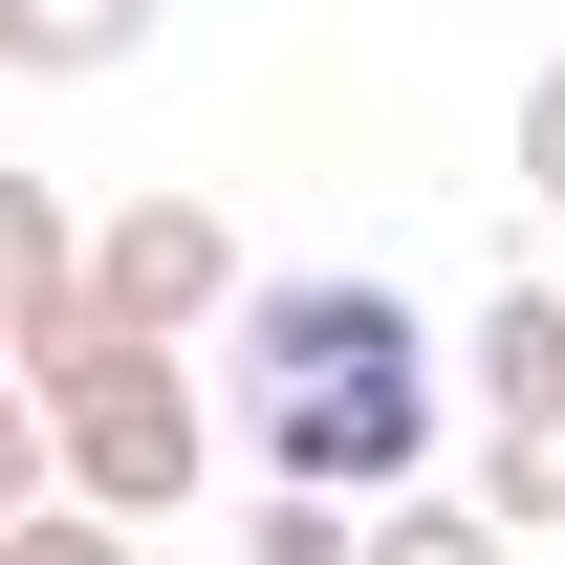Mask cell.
<instances>
[{"mask_svg": "<svg viewBox=\"0 0 565 565\" xmlns=\"http://www.w3.org/2000/svg\"><path fill=\"white\" fill-rule=\"evenodd\" d=\"M131 44H152V0H0V66L22 87H109Z\"/></svg>", "mask_w": 565, "mask_h": 565, "instance_id": "6", "label": "cell"}, {"mask_svg": "<svg viewBox=\"0 0 565 565\" xmlns=\"http://www.w3.org/2000/svg\"><path fill=\"white\" fill-rule=\"evenodd\" d=\"M0 565H131V522H109V500H66V479H44V500H22V522H0Z\"/></svg>", "mask_w": 565, "mask_h": 565, "instance_id": "10", "label": "cell"}, {"mask_svg": "<svg viewBox=\"0 0 565 565\" xmlns=\"http://www.w3.org/2000/svg\"><path fill=\"white\" fill-rule=\"evenodd\" d=\"M87 282H109V349H196V327H239V305H262V262H239V217H217V196L87 217Z\"/></svg>", "mask_w": 565, "mask_h": 565, "instance_id": "3", "label": "cell"}, {"mask_svg": "<svg viewBox=\"0 0 565 565\" xmlns=\"http://www.w3.org/2000/svg\"><path fill=\"white\" fill-rule=\"evenodd\" d=\"M479 500L500 522H565V392L544 414H479Z\"/></svg>", "mask_w": 565, "mask_h": 565, "instance_id": "8", "label": "cell"}, {"mask_svg": "<svg viewBox=\"0 0 565 565\" xmlns=\"http://www.w3.org/2000/svg\"><path fill=\"white\" fill-rule=\"evenodd\" d=\"M457 392H479V414H544V392H565V282L500 262V305L457 327Z\"/></svg>", "mask_w": 565, "mask_h": 565, "instance_id": "5", "label": "cell"}, {"mask_svg": "<svg viewBox=\"0 0 565 565\" xmlns=\"http://www.w3.org/2000/svg\"><path fill=\"white\" fill-rule=\"evenodd\" d=\"M239 370H435V327L370 262H327V282H262V305H239Z\"/></svg>", "mask_w": 565, "mask_h": 565, "instance_id": "4", "label": "cell"}, {"mask_svg": "<svg viewBox=\"0 0 565 565\" xmlns=\"http://www.w3.org/2000/svg\"><path fill=\"white\" fill-rule=\"evenodd\" d=\"M239 565H370V500H305V479H262V522H239Z\"/></svg>", "mask_w": 565, "mask_h": 565, "instance_id": "9", "label": "cell"}, {"mask_svg": "<svg viewBox=\"0 0 565 565\" xmlns=\"http://www.w3.org/2000/svg\"><path fill=\"white\" fill-rule=\"evenodd\" d=\"M22 414H44V479L109 500V522H174V500L217 479V392L174 349H87L66 392H22Z\"/></svg>", "mask_w": 565, "mask_h": 565, "instance_id": "1", "label": "cell"}, {"mask_svg": "<svg viewBox=\"0 0 565 565\" xmlns=\"http://www.w3.org/2000/svg\"><path fill=\"white\" fill-rule=\"evenodd\" d=\"M239 435H262V479H305V500H414L435 479V370H262Z\"/></svg>", "mask_w": 565, "mask_h": 565, "instance_id": "2", "label": "cell"}, {"mask_svg": "<svg viewBox=\"0 0 565 565\" xmlns=\"http://www.w3.org/2000/svg\"><path fill=\"white\" fill-rule=\"evenodd\" d=\"M370 565H522V522H500V500H370Z\"/></svg>", "mask_w": 565, "mask_h": 565, "instance_id": "7", "label": "cell"}, {"mask_svg": "<svg viewBox=\"0 0 565 565\" xmlns=\"http://www.w3.org/2000/svg\"><path fill=\"white\" fill-rule=\"evenodd\" d=\"M522 196L565 217V66H522Z\"/></svg>", "mask_w": 565, "mask_h": 565, "instance_id": "11", "label": "cell"}]
</instances>
